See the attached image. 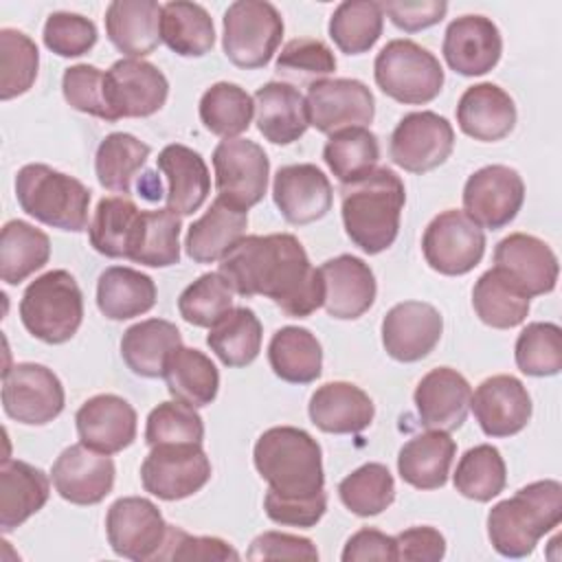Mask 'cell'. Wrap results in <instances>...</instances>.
<instances>
[{
  "label": "cell",
  "mask_w": 562,
  "mask_h": 562,
  "mask_svg": "<svg viewBox=\"0 0 562 562\" xmlns=\"http://www.w3.org/2000/svg\"><path fill=\"white\" fill-rule=\"evenodd\" d=\"M204 424L198 411L184 402L171 400L158 404L145 426V443L149 448L160 443H202Z\"/></svg>",
  "instance_id": "55"
},
{
  "label": "cell",
  "mask_w": 562,
  "mask_h": 562,
  "mask_svg": "<svg viewBox=\"0 0 562 562\" xmlns=\"http://www.w3.org/2000/svg\"><path fill=\"white\" fill-rule=\"evenodd\" d=\"M20 321L46 345L70 340L83 321V294L68 270H48L31 281L20 301Z\"/></svg>",
  "instance_id": "6"
},
{
  "label": "cell",
  "mask_w": 562,
  "mask_h": 562,
  "mask_svg": "<svg viewBox=\"0 0 562 562\" xmlns=\"http://www.w3.org/2000/svg\"><path fill=\"white\" fill-rule=\"evenodd\" d=\"M342 562H360V560H382L391 562L397 560L395 538L386 536L373 527H364L356 531L342 549Z\"/></svg>",
  "instance_id": "63"
},
{
  "label": "cell",
  "mask_w": 562,
  "mask_h": 562,
  "mask_svg": "<svg viewBox=\"0 0 562 562\" xmlns=\"http://www.w3.org/2000/svg\"><path fill=\"white\" fill-rule=\"evenodd\" d=\"M406 202L402 178L389 167H375L360 180L340 187V215L347 237L367 255L393 246Z\"/></svg>",
  "instance_id": "2"
},
{
  "label": "cell",
  "mask_w": 562,
  "mask_h": 562,
  "mask_svg": "<svg viewBox=\"0 0 562 562\" xmlns=\"http://www.w3.org/2000/svg\"><path fill=\"white\" fill-rule=\"evenodd\" d=\"M156 167L169 182L165 195L167 209L184 217L193 215L206 202L211 191V176L204 158L195 149L171 143L158 154Z\"/></svg>",
  "instance_id": "31"
},
{
  "label": "cell",
  "mask_w": 562,
  "mask_h": 562,
  "mask_svg": "<svg viewBox=\"0 0 562 562\" xmlns=\"http://www.w3.org/2000/svg\"><path fill=\"white\" fill-rule=\"evenodd\" d=\"M457 123L459 130L474 140H501L516 125L514 99L496 83H474L457 103Z\"/></svg>",
  "instance_id": "28"
},
{
  "label": "cell",
  "mask_w": 562,
  "mask_h": 562,
  "mask_svg": "<svg viewBox=\"0 0 562 562\" xmlns=\"http://www.w3.org/2000/svg\"><path fill=\"white\" fill-rule=\"evenodd\" d=\"M246 226L248 211L217 195L204 215L189 226L184 250L195 263L222 261L246 237Z\"/></svg>",
  "instance_id": "27"
},
{
  "label": "cell",
  "mask_w": 562,
  "mask_h": 562,
  "mask_svg": "<svg viewBox=\"0 0 562 562\" xmlns=\"http://www.w3.org/2000/svg\"><path fill=\"white\" fill-rule=\"evenodd\" d=\"M378 88L406 105H424L439 97L443 68L439 59L413 40H391L373 61Z\"/></svg>",
  "instance_id": "7"
},
{
  "label": "cell",
  "mask_w": 562,
  "mask_h": 562,
  "mask_svg": "<svg viewBox=\"0 0 562 562\" xmlns=\"http://www.w3.org/2000/svg\"><path fill=\"white\" fill-rule=\"evenodd\" d=\"M277 75L285 83H307V88L336 70V57L331 48L314 37L290 40L274 64Z\"/></svg>",
  "instance_id": "53"
},
{
  "label": "cell",
  "mask_w": 562,
  "mask_h": 562,
  "mask_svg": "<svg viewBox=\"0 0 562 562\" xmlns=\"http://www.w3.org/2000/svg\"><path fill=\"white\" fill-rule=\"evenodd\" d=\"M325 285L323 307L331 318H360L375 301V277L369 263L353 255H338L318 268Z\"/></svg>",
  "instance_id": "24"
},
{
  "label": "cell",
  "mask_w": 562,
  "mask_h": 562,
  "mask_svg": "<svg viewBox=\"0 0 562 562\" xmlns=\"http://www.w3.org/2000/svg\"><path fill=\"white\" fill-rule=\"evenodd\" d=\"M211 479V461L202 443H160L140 465L145 492L160 501H180L200 492Z\"/></svg>",
  "instance_id": "9"
},
{
  "label": "cell",
  "mask_w": 562,
  "mask_h": 562,
  "mask_svg": "<svg viewBox=\"0 0 562 562\" xmlns=\"http://www.w3.org/2000/svg\"><path fill=\"white\" fill-rule=\"evenodd\" d=\"M235 294L272 299L285 316L305 318L323 305L325 285L303 244L290 233L246 235L217 270Z\"/></svg>",
  "instance_id": "1"
},
{
  "label": "cell",
  "mask_w": 562,
  "mask_h": 562,
  "mask_svg": "<svg viewBox=\"0 0 562 562\" xmlns=\"http://www.w3.org/2000/svg\"><path fill=\"white\" fill-rule=\"evenodd\" d=\"M40 50L35 42L15 29L0 31V99L9 101L31 90L37 77Z\"/></svg>",
  "instance_id": "51"
},
{
  "label": "cell",
  "mask_w": 562,
  "mask_h": 562,
  "mask_svg": "<svg viewBox=\"0 0 562 562\" xmlns=\"http://www.w3.org/2000/svg\"><path fill=\"white\" fill-rule=\"evenodd\" d=\"M215 189L226 202L250 209L268 189L270 160L261 145L248 138H224L213 151Z\"/></svg>",
  "instance_id": "12"
},
{
  "label": "cell",
  "mask_w": 562,
  "mask_h": 562,
  "mask_svg": "<svg viewBox=\"0 0 562 562\" xmlns=\"http://www.w3.org/2000/svg\"><path fill=\"white\" fill-rule=\"evenodd\" d=\"M470 408L487 437H512L531 419V397L525 384L507 373L483 380L470 397Z\"/></svg>",
  "instance_id": "21"
},
{
  "label": "cell",
  "mask_w": 562,
  "mask_h": 562,
  "mask_svg": "<svg viewBox=\"0 0 562 562\" xmlns=\"http://www.w3.org/2000/svg\"><path fill=\"white\" fill-rule=\"evenodd\" d=\"M169 97L167 77L145 59H119L105 70V99L112 123L156 114Z\"/></svg>",
  "instance_id": "14"
},
{
  "label": "cell",
  "mask_w": 562,
  "mask_h": 562,
  "mask_svg": "<svg viewBox=\"0 0 562 562\" xmlns=\"http://www.w3.org/2000/svg\"><path fill=\"white\" fill-rule=\"evenodd\" d=\"M156 305V283L149 274L127 268H105L97 281V307L110 321L147 314Z\"/></svg>",
  "instance_id": "36"
},
{
  "label": "cell",
  "mask_w": 562,
  "mask_h": 562,
  "mask_svg": "<svg viewBox=\"0 0 562 562\" xmlns=\"http://www.w3.org/2000/svg\"><path fill=\"white\" fill-rule=\"evenodd\" d=\"M50 494L48 476L20 459H4L0 465V529L13 531L37 514Z\"/></svg>",
  "instance_id": "32"
},
{
  "label": "cell",
  "mask_w": 562,
  "mask_h": 562,
  "mask_svg": "<svg viewBox=\"0 0 562 562\" xmlns=\"http://www.w3.org/2000/svg\"><path fill=\"white\" fill-rule=\"evenodd\" d=\"M66 395L61 380L44 364L20 362L2 373V408L26 426H44L59 417Z\"/></svg>",
  "instance_id": "10"
},
{
  "label": "cell",
  "mask_w": 562,
  "mask_h": 562,
  "mask_svg": "<svg viewBox=\"0 0 562 562\" xmlns=\"http://www.w3.org/2000/svg\"><path fill=\"white\" fill-rule=\"evenodd\" d=\"M50 259V239L44 231L24 220H11L0 233V277L18 285Z\"/></svg>",
  "instance_id": "39"
},
{
  "label": "cell",
  "mask_w": 562,
  "mask_h": 562,
  "mask_svg": "<svg viewBox=\"0 0 562 562\" xmlns=\"http://www.w3.org/2000/svg\"><path fill=\"white\" fill-rule=\"evenodd\" d=\"M422 250L432 270L459 277L481 263L485 255V233L463 211L448 209L426 226Z\"/></svg>",
  "instance_id": "11"
},
{
  "label": "cell",
  "mask_w": 562,
  "mask_h": 562,
  "mask_svg": "<svg viewBox=\"0 0 562 562\" xmlns=\"http://www.w3.org/2000/svg\"><path fill=\"white\" fill-rule=\"evenodd\" d=\"M525 202V182L507 165H487L474 171L463 187V213L479 226H507Z\"/></svg>",
  "instance_id": "16"
},
{
  "label": "cell",
  "mask_w": 562,
  "mask_h": 562,
  "mask_svg": "<svg viewBox=\"0 0 562 562\" xmlns=\"http://www.w3.org/2000/svg\"><path fill=\"white\" fill-rule=\"evenodd\" d=\"M338 496L351 514L378 516L395 501V481L386 465L364 463L338 483Z\"/></svg>",
  "instance_id": "50"
},
{
  "label": "cell",
  "mask_w": 562,
  "mask_h": 562,
  "mask_svg": "<svg viewBox=\"0 0 562 562\" xmlns=\"http://www.w3.org/2000/svg\"><path fill=\"white\" fill-rule=\"evenodd\" d=\"M248 560H318L316 544L310 538L283 531H263L246 551Z\"/></svg>",
  "instance_id": "59"
},
{
  "label": "cell",
  "mask_w": 562,
  "mask_h": 562,
  "mask_svg": "<svg viewBox=\"0 0 562 562\" xmlns=\"http://www.w3.org/2000/svg\"><path fill=\"white\" fill-rule=\"evenodd\" d=\"M42 37L44 46L55 55L79 57L97 44L99 33L92 20L70 11H55L46 18Z\"/></svg>",
  "instance_id": "57"
},
{
  "label": "cell",
  "mask_w": 562,
  "mask_h": 562,
  "mask_svg": "<svg viewBox=\"0 0 562 562\" xmlns=\"http://www.w3.org/2000/svg\"><path fill=\"white\" fill-rule=\"evenodd\" d=\"M272 200L288 224L305 226L327 215L334 191L316 165L301 162L285 165L274 173Z\"/></svg>",
  "instance_id": "20"
},
{
  "label": "cell",
  "mask_w": 562,
  "mask_h": 562,
  "mask_svg": "<svg viewBox=\"0 0 562 562\" xmlns=\"http://www.w3.org/2000/svg\"><path fill=\"white\" fill-rule=\"evenodd\" d=\"M263 509H266V516L277 525L307 529V527H314L325 516L327 494L321 492L318 496H312V498L290 501L268 492L263 498Z\"/></svg>",
  "instance_id": "60"
},
{
  "label": "cell",
  "mask_w": 562,
  "mask_h": 562,
  "mask_svg": "<svg viewBox=\"0 0 562 562\" xmlns=\"http://www.w3.org/2000/svg\"><path fill=\"white\" fill-rule=\"evenodd\" d=\"M167 527L160 509L143 496L114 501L105 516V536L112 551L134 562L156 558L165 542Z\"/></svg>",
  "instance_id": "15"
},
{
  "label": "cell",
  "mask_w": 562,
  "mask_h": 562,
  "mask_svg": "<svg viewBox=\"0 0 562 562\" xmlns=\"http://www.w3.org/2000/svg\"><path fill=\"white\" fill-rule=\"evenodd\" d=\"M316 428L331 435H356L371 426L375 406L373 400L351 382H327L318 386L307 406Z\"/></svg>",
  "instance_id": "29"
},
{
  "label": "cell",
  "mask_w": 562,
  "mask_h": 562,
  "mask_svg": "<svg viewBox=\"0 0 562 562\" xmlns=\"http://www.w3.org/2000/svg\"><path fill=\"white\" fill-rule=\"evenodd\" d=\"M222 48L237 68H263L283 37V18L266 0H237L222 18Z\"/></svg>",
  "instance_id": "8"
},
{
  "label": "cell",
  "mask_w": 562,
  "mask_h": 562,
  "mask_svg": "<svg viewBox=\"0 0 562 562\" xmlns=\"http://www.w3.org/2000/svg\"><path fill=\"white\" fill-rule=\"evenodd\" d=\"M507 468L498 448L490 443L474 446L463 452L454 472V487L461 496L487 503L505 490Z\"/></svg>",
  "instance_id": "49"
},
{
  "label": "cell",
  "mask_w": 562,
  "mask_h": 562,
  "mask_svg": "<svg viewBox=\"0 0 562 562\" xmlns=\"http://www.w3.org/2000/svg\"><path fill=\"white\" fill-rule=\"evenodd\" d=\"M323 158L331 173L347 184L375 169L380 160V143L369 127H345L329 134L323 147Z\"/></svg>",
  "instance_id": "47"
},
{
  "label": "cell",
  "mask_w": 562,
  "mask_h": 562,
  "mask_svg": "<svg viewBox=\"0 0 562 562\" xmlns=\"http://www.w3.org/2000/svg\"><path fill=\"white\" fill-rule=\"evenodd\" d=\"M454 454L457 443L446 430H428L400 448L397 472L417 490H437L446 485Z\"/></svg>",
  "instance_id": "34"
},
{
  "label": "cell",
  "mask_w": 562,
  "mask_h": 562,
  "mask_svg": "<svg viewBox=\"0 0 562 562\" xmlns=\"http://www.w3.org/2000/svg\"><path fill=\"white\" fill-rule=\"evenodd\" d=\"M268 362L283 382L310 384L323 371V349L310 329L288 325L272 334Z\"/></svg>",
  "instance_id": "38"
},
{
  "label": "cell",
  "mask_w": 562,
  "mask_h": 562,
  "mask_svg": "<svg viewBox=\"0 0 562 562\" xmlns=\"http://www.w3.org/2000/svg\"><path fill=\"white\" fill-rule=\"evenodd\" d=\"M140 213L143 211L127 195H110L99 200L88 224L92 248L112 259H127Z\"/></svg>",
  "instance_id": "41"
},
{
  "label": "cell",
  "mask_w": 562,
  "mask_h": 562,
  "mask_svg": "<svg viewBox=\"0 0 562 562\" xmlns=\"http://www.w3.org/2000/svg\"><path fill=\"white\" fill-rule=\"evenodd\" d=\"M380 7H382V13H386L391 22L406 33H415L441 22L448 11V2L443 0H422V2L389 0V2H380Z\"/></svg>",
  "instance_id": "61"
},
{
  "label": "cell",
  "mask_w": 562,
  "mask_h": 562,
  "mask_svg": "<svg viewBox=\"0 0 562 562\" xmlns=\"http://www.w3.org/2000/svg\"><path fill=\"white\" fill-rule=\"evenodd\" d=\"M562 520V485L553 479L533 481L487 514V538L496 553L525 558L544 533Z\"/></svg>",
  "instance_id": "4"
},
{
  "label": "cell",
  "mask_w": 562,
  "mask_h": 562,
  "mask_svg": "<svg viewBox=\"0 0 562 562\" xmlns=\"http://www.w3.org/2000/svg\"><path fill=\"white\" fill-rule=\"evenodd\" d=\"M15 198L26 215L46 226L70 233L88 228L90 189L48 165H24L15 176Z\"/></svg>",
  "instance_id": "5"
},
{
  "label": "cell",
  "mask_w": 562,
  "mask_h": 562,
  "mask_svg": "<svg viewBox=\"0 0 562 562\" xmlns=\"http://www.w3.org/2000/svg\"><path fill=\"white\" fill-rule=\"evenodd\" d=\"M160 37L180 57H202L215 44V29L202 4L173 0L162 4Z\"/></svg>",
  "instance_id": "43"
},
{
  "label": "cell",
  "mask_w": 562,
  "mask_h": 562,
  "mask_svg": "<svg viewBox=\"0 0 562 562\" xmlns=\"http://www.w3.org/2000/svg\"><path fill=\"white\" fill-rule=\"evenodd\" d=\"M307 121L323 134L367 127L375 116L373 92L358 79H321L307 88Z\"/></svg>",
  "instance_id": "17"
},
{
  "label": "cell",
  "mask_w": 562,
  "mask_h": 562,
  "mask_svg": "<svg viewBox=\"0 0 562 562\" xmlns=\"http://www.w3.org/2000/svg\"><path fill=\"white\" fill-rule=\"evenodd\" d=\"M384 13L373 0H345L329 18V37L345 55H362L382 35Z\"/></svg>",
  "instance_id": "48"
},
{
  "label": "cell",
  "mask_w": 562,
  "mask_h": 562,
  "mask_svg": "<svg viewBox=\"0 0 562 562\" xmlns=\"http://www.w3.org/2000/svg\"><path fill=\"white\" fill-rule=\"evenodd\" d=\"M441 53L454 72L463 77H479L498 64L503 37L490 18L461 15L448 24Z\"/></svg>",
  "instance_id": "23"
},
{
  "label": "cell",
  "mask_w": 562,
  "mask_h": 562,
  "mask_svg": "<svg viewBox=\"0 0 562 562\" xmlns=\"http://www.w3.org/2000/svg\"><path fill=\"white\" fill-rule=\"evenodd\" d=\"M162 378L173 400L193 408L209 406L217 397L220 371L200 349L180 345L165 362Z\"/></svg>",
  "instance_id": "37"
},
{
  "label": "cell",
  "mask_w": 562,
  "mask_h": 562,
  "mask_svg": "<svg viewBox=\"0 0 562 562\" xmlns=\"http://www.w3.org/2000/svg\"><path fill=\"white\" fill-rule=\"evenodd\" d=\"M252 459L268 492L279 498L303 501L325 492L323 450L303 428H268L259 435Z\"/></svg>",
  "instance_id": "3"
},
{
  "label": "cell",
  "mask_w": 562,
  "mask_h": 562,
  "mask_svg": "<svg viewBox=\"0 0 562 562\" xmlns=\"http://www.w3.org/2000/svg\"><path fill=\"white\" fill-rule=\"evenodd\" d=\"M470 397L472 389L468 380L450 367H437L428 371L413 393L422 424L428 430L446 432L461 428L470 411Z\"/></svg>",
  "instance_id": "26"
},
{
  "label": "cell",
  "mask_w": 562,
  "mask_h": 562,
  "mask_svg": "<svg viewBox=\"0 0 562 562\" xmlns=\"http://www.w3.org/2000/svg\"><path fill=\"white\" fill-rule=\"evenodd\" d=\"M255 99L237 83L217 81L204 90L200 99L202 125L222 138H237L250 127Z\"/></svg>",
  "instance_id": "46"
},
{
  "label": "cell",
  "mask_w": 562,
  "mask_h": 562,
  "mask_svg": "<svg viewBox=\"0 0 562 562\" xmlns=\"http://www.w3.org/2000/svg\"><path fill=\"white\" fill-rule=\"evenodd\" d=\"M257 130L274 145L299 140L310 127L305 97L285 81H268L255 92Z\"/></svg>",
  "instance_id": "33"
},
{
  "label": "cell",
  "mask_w": 562,
  "mask_h": 562,
  "mask_svg": "<svg viewBox=\"0 0 562 562\" xmlns=\"http://www.w3.org/2000/svg\"><path fill=\"white\" fill-rule=\"evenodd\" d=\"M160 18L162 4L156 0H114L105 9L108 40L130 59H140L162 42Z\"/></svg>",
  "instance_id": "30"
},
{
  "label": "cell",
  "mask_w": 562,
  "mask_h": 562,
  "mask_svg": "<svg viewBox=\"0 0 562 562\" xmlns=\"http://www.w3.org/2000/svg\"><path fill=\"white\" fill-rule=\"evenodd\" d=\"M61 92L70 108L110 121L112 114L105 99V72L90 64H77L64 70Z\"/></svg>",
  "instance_id": "56"
},
{
  "label": "cell",
  "mask_w": 562,
  "mask_h": 562,
  "mask_svg": "<svg viewBox=\"0 0 562 562\" xmlns=\"http://www.w3.org/2000/svg\"><path fill=\"white\" fill-rule=\"evenodd\" d=\"M514 358L525 375H558L562 369V329L555 323H529L516 338Z\"/></svg>",
  "instance_id": "52"
},
{
  "label": "cell",
  "mask_w": 562,
  "mask_h": 562,
  "mask_svg": "<svg viewBox=\"0 0 562 562\" xmlns=\"http://www.w3.org/2000/svg\"><path fill=\"white\" fill-rule=\"evenodd\" d=\"M233 288L220 272H206L189 283L180 299V316L195 327H213L233 307Z\"/></svg>",
  "instance_id": "54"
},
{
  "label": "cell",
  "mask_w": 562,
  "mask_h": 562,
  "mask_svg": "<svg viewBox=\"0 0 562 562\" xmlns=\"http://www.w3.org/2000/svg\"><path fill=\"white\" fill-rule=\"evenodd\" d=\"M180 215L171 209L143 211L127 259L149 268H167L180 261Z\"/></svg>",
  "instance_id": "44"
},
{
  "label": "cell",
  "mask_w": 562,
  "mask_h": 562,
  "mask_svg": "<svg viewBox=\"0 0 562 562\" xmlns=\"http://www.w3.org/2000/svg\"><path fill=\"white\" fill-rule=\"evenodd\" d=\"M75 424L81 443L105 454H116L136 439V411L114 393L86 400L75 415Z\"/></svg>",
  "instance_id": "25"
},
{
  "label": "cell",
  "mask_w": 562,
  "mask_h": 562,
  "mask_svg": "<svg viewBox=\"0 0 562 562\" xmlns=\"http://www.w3.org/2000/svg\"><path fill=\"white\" fill-rule=\"evenodd\" d=\"M494 268L505 272L529 299L553 292L560 274L555 252L527 233H512L496 244Z\"/></svg>",
  "instance_id": "22"
},
{
  "label": "cell",
  "mask_w": 562,
  "mask_h": 562,
  "mask_svg": "<svg viewBox=\"0 0 562 562\" xmlns=\"http://www.w3.org/2000/svg\"><path fill=\"white\" fill-rule=\"evenodd\" d=\"M443 318L435 305L404 301L393 305L382 321L384 351L397 362H417L439 342Z\"/></svg>",
  "instance_id": "19"
},
{
  "label": "cell",
  "mask_w": 562,
  "mask_h": 562,
  "mask_svg": "<svg viewBox=\"0 0 562 562\" xmlns=\"http://www.w3.org/2000/svg\"><path fill=\"white\" fill-rule=\"evenodd\" d=\"M154 560H239V553L222 538L191 536L169 525L165 542Z\"/></svg>",
  "instance_id": "58"
},
{
  "label": "cell",
  "mask_w": 562,
  "mask_h": 562,
  "mask_svg": "<svg viewBox=\"0 0 562 562\" xmlns=\"http://www.w3.org/2000/svg\"><path fill=\"white\" fill-rule=\"evenodd\" d=\"M454 147L450 121L437 112L422 110L400 119L391 134V160L411 173H426L448 160Z\"/></svg>",
  "instance_id": "13"
},
{
  "label": "cell",
  "mask_w": 562,
  "mask_h": 562,
  "mask_svg": "<svg viewBox=\"0 0 562 562\" xmlns=\"http://www.w3.org/2000/svg\"><path fill=\"white\" fill-rule=\"evenodd\" d=\"M261 323L250 307H231L213 327L206 345L224 367H248L261 351Z\"/></svg>",
  "instance_id": "42"
},
{
  "label": "cell",
  "mask_w": 562,
  "mask_h": 562,
  "mask_svg": "<svg viewBox=\"0 0 562 562\" xmlns=\"http://www.w3.org/2000/svg\"><path fill=\"white\" fill-rule=\"evenodd\" d=\"M529 296L498 268H490L472 288V307L481 323L494 329H512L529 314Z\"/></svg>",
  "instance_id": "40"
},
{
  "label": "cell",
  "mask_w": 562,
  "mask_h": 562,
  "mask_svg": "<svg viewBox=\"0 0 562 562\" xmlns=\"http://www.w3.org/2000/svg\"><path fill=\"white\" fill-rule=\"evenodd\" d=\"M397 560L439 562L446 555V538L435 527H411L395 536Z\"/></svg>",
  "instance_id": "62"
},
{
  "label": "cell",
  "mask_w": 562,
  "mask_h": 562,
  "mask_svg": "<svg viewBox=\"0 0 562 562\" xmlns=\"http://www.w3.org/2000/svg\"><path fill=\"white\" fill-rule=\"evenodd\" d=\"M53 485L72 505H97L114 487V461L86 443L68 446L53 463Z\"/></svg>",
  "instance_id": "18"
},
{
  "label": "cell",
  "mask_w": 562,
  "mask_h": 562,
  "mask_svg": "<svg viewBox=\"0 0 562 562\" xmlns=\"http://www.w3.org/2000/svg\"><path fill=\"white\" fill-rule=\"evenodd\" d=\"M149 145L138 140L127 132L108 134L94 156L97 180L103 189L127 195L132 191V180L149 158Z\"/></svg>",
  "instance_id": "45"
},
{
  "label": "cell",
  "mask_w": 562,
  "mask_h": 562,
  "mask_svg": "<svg viewBox=\"0 0 562 562\" xmlns=\"http://www.w3.org/2000/svg\"><path fill=\"white\" fill-rule=\"evenodd\" d=\"M182 345L180 329L165 318H147L123 331L121 356L132 373L160 378L167 358Z\"/></svg>",
  "instance_id": "35"
}]
</instances>
